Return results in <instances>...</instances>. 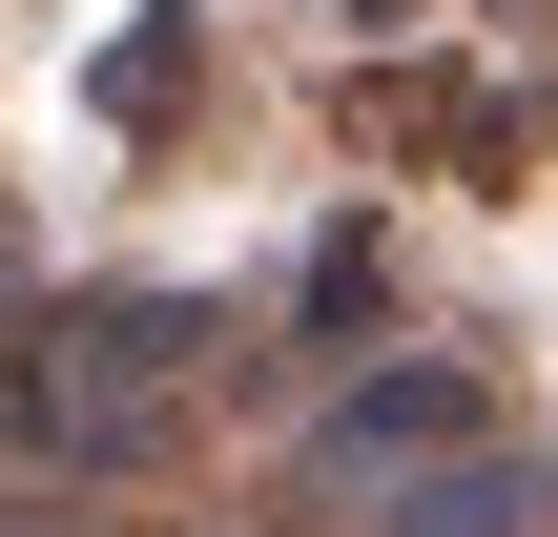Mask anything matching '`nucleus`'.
I'll return each mask as SVG.
<instances>
[{
  "label": "nucleus",
  "mask_w": 558,
  "mask_h": 537,
  "mask_svg": "<svg viewBox=\"0 0 558 537\" xmlns=\"http://www.w3.org/2000/svg\"><path fill=\"white\" fill-rule=\"evenodd\" d=\"M207 373H228V310L207 290H41L21 331H0V476H41V497H104V476H145L186 414H207Z\"/></svg>",
  "instance_id": "obj_1"
},
{
  "label": "nucleus",
  "mask_w": 558,
  "mask_h": 537,
  "mask_svg": "<svg viewBox=\"0 0 558 537\" xmlns=\"http://www.w3.org/2000/svg\"><path fill=\"white\" fill-rule=\"evenodd\" d=\"M476 414H497V393H476V352H393V373H352V393H331V414L290 435V497H373V517H393L414 476L497 455Z\"/></svg>",
  "instance_id": "obj_2"
},
{
  "label": "nucleus",
  "mask_w": 558,
  "mask_h": 537,
  "mask_svg": "<svg viewBox=\"0 0 558 537\" xmlns=\"http://www.w3.org/2000/svg\"><path fill=\"white\" fill-rule=\"evenodd\" d=\"M352 124L373 145H435V166H476V186H518L558 145V103H518V83H435V62H352Z\"/></svg>",
  "instance_id": "obj_3"
},
{
  "label": "nucleus",
  "mask_w": 558,
  "mask_h": 537,
  "mask_svg": "<svg viewBox=\"0 0 558 537\" xmlns=\"http://www.w3.org/2000/svg\"><path fill=\"white\" fill-rule=\"evenodd\" d=\"M373 537H558V476L538 455H456V476H414Z\"/></svg>",
  "instance_id": "obj_4"
},
{
  "label": "nucleus",
  "mask_w": 558,
  "mask_h": 537,
  "mask_svg": "<svg viewBox=\"0 0 558 537\" xmlns=\"http://www.w3.org/2000/svg\"><path fill=\"white\" fill-rule=\"evenodd\" d=\"M186 103H207V21H124V62H104V124H124V145H166Z\"/></svg>",
  "instance_id": "obj_5"
},
{
  "label": "nucleus",
  "mask_w": 558,
  "mask_h": 537,
  "mask_svg": "<svg viewBox=\"0 0 558 537\" xmlns=\"http://www.w3.org/2000/svg\"><path fill=\"white\" fill-rule=\"evenodd\" d=\"M21 310H41V248H21V207H0V331H21Z\"/></svg>",
  "instance_id": "obj_6"
},
{
  "label": "nucleus",
  "mask_w": 558,
  "mask_h": 537,
  "mask_svg": "<svg viewBox=\"0 0 558 537\" xmlns=\"http://www.w3.org/2000/svg\"><path fill=\"white\" fill-rule=\"evenodd\" d=\"M0 537H104V517H83V497H0Z\"/></svg>",
  "instance_id": "obj_7"
},
{
  "label": "nucleus",
  "mask_w": 558,
  "mask_h": 537,
  "mask_svg": "<svg viewBox=\"0 0 558 537\" xmlns=\"http://www.w3.org/2000/svg\"><path fill=\"white\" fill-rule=\"evenodd\" d=\"M497 21H518V41H538V21H558V0H497Z\"/></svg>",
  "instance_id": "obj_8"
}]
</instances>
